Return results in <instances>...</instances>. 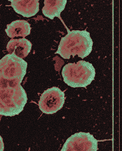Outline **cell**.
Instances as JSON below:
<instances>
[{"label":"cell","mask_w":122,"mask_h":151,"mask_svg":"<svg viewBox=\"0 0 122 151\" xmlns=\"http://www.w3.org/2000/svg\"><path fill=\"white\" fill-rule=\"evenodd\" d=\"M84 31L73 30L68 32L62 37L57 51L55 53L65 59L71 55H77L83 59L87 56L92 50L93 42L89 33Z\"/></svg>","instance_id":"obj_1"},{"label":"cell","mask_w":122,"mask_h":151,"mask_svg":"<svg viewBox=\"0 0 122 151\" xmlns=\"http://www.w3.org/2000/svg\"><path fill=\"white\" fill-rule=\"evenodd\" d=\"M62 74L64 82L73 88L86 87L94 80L95 70L92 64L80 60L63 67Z\"/></svg>","instance_id":"obj_2"},{"label":"cell","mask_w":122,"mask_h":151,"mask_svg":"<svg viewBox=\"0 0 122 151\" xmlns=\"http://www.w3.org/2000/svg\"><path fill=\"white\" fill-rule=\"evenodd\" d=\"M65 99L64 92L58 87L48 88L40 96L38 101L39 108L44 113L53 114L62 108Z\"/></svg>","instance_id":"obj_3"},{"label":"cell","mask_w":122,"mask_h":151,"mask_svg":"<svg viewBox=\"0 0 122 151\" xmlns=\"http://www.w3.org/2000/svg\"><path fill=\"white\" fill-rule=\"evenodd\" d=\"M98 141L89 133L80 132L69 137L61 151H96L98 149Z\"/></svg>","instance_id":"obj_4"},{"label":"cell","mask_w":122,"mask_h":151,"mask_svg":"<svg viewBox=\"0 0 122 151\" xmlns=\"http://www.w3.org/2000/svg\"><path fill=\"white\" fill-rule=\"evenodd\" d=\"M10 6L17 13L24 17L35 15L39 11V0H9Z\"/></svg>","instance_id":"obj_5"},{"label":"cell","mask_w":122,"mask_h":151,"mask_svg":"<svg viewBox=\"0 0 122 151\" xmlns=\"http://www.w3.org/2000/svg\"><path fill=\"white\" fill-rule=\"evenodd\" d=\"M32 46L31 42L25 38L12 39L8 42L6 49L9 54H13L23 59L30 53Z\"/></svg>","instance_id":"obj_6"},{"label":"cell","mask_w":122,"mask_h":151,"mask_svg":"<svg viewBox=\"0 0 122 151\" xmlns=\"http://www.w3.org/2000/svg\"><path fill=\"white\" fill-rule=\"evenodd\" d=\"M31 29L30 24L27 21L17 20L7 24L5 31L10 38L19 36L24 38L30 34Z\"/></svg>","instance_id":"obj_7"},{"label":"cell","mask_w":122,"mask_h":151,"mask_svg":"<svg viewBox=\"0 0 122 151\" xmlns=\"http://www.w3.org/2000/svg\"><path fill=\"white\" fill-rule=\"evenodd\" d=\"M67 2L66 0H45L44 6L42 10V13L45 17L52 20L55 17L60 18Z\"/></svg>","instance_id":"obj_8"},{"label":"cell","mask_w":122,"mask_h":151,"mask_svg":"<svg viewBox=\"0 0 122 151\" xmlns=\"http://www.w3.org/2000/svg\"><path fill=\"white\" fill-rule=\"evenodd\" d=\"M1 138H0V139ZM1 140H0V147H3V145H2V143H1Z\"/></svg>","instance_id":"obj_9"}]
</instances>
